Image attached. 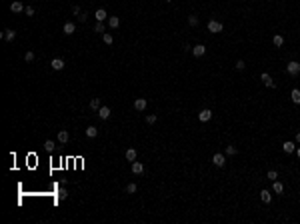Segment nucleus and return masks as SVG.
<instances>
[{"instance_id":"37","label":"nucleus","mask_w":300,"mask_h":224,"mask_svg":"<svg viewBox=\"0 0 300 224\" xmlns=\"http://www.w3.org/2000/svg\"><path fill=\"white\" fill-rule=\"evenodd\" d=\"M78 20H80V22H86V20H88V14H86V12H80V14H78Z\"/></svg>"},{"instance_id":"30","label":"nucleus","mask_w":300,"mask_h":224,"mask_svg":"<svg viewBox=\"0 0 300 224\" xmlns=\"http://www.w3.org/2000/svg\"><path fill=\"white\" fill-rule=\"evenodd\" d=\"M266 176H268V180H272V182H274V180L278 178V172H276V170H268V174H266Z\"/></svg>"},{"instance_id":"29","label":"nucleus","mask_w":300,"mask_h":224,"mask_svg":"<svg viewBox=\"0 0 300 224\" xmlns=\"http://www.w3.org/2000/svg\"><path fill=\"white\" fill-rule=\"evenodd\" d=\"M94 32H100V34H104V22H96V26H94Z\"/></svg>"},{"instance_id":"4","label":"nucleus","mask_w":300,"mask_h":224,"mask_svg":"<svg viewBox=\"0 0 300 224\" xmlns=\"http://www.w3.org/2000/svg\"><path fill=\"white\" fill-rule=\"evenodd\" d=\"M212 164H214V166H224V164H226V156H224V154H214V156H212Z\"/></svg>"},{"instance_id":"21","label":"nucleus","mask_w":300,"mask_h":224,"mask_svg":"<svg viewBox=\"0 0 300 224\" xmlns=\"http://www.w3.org/2000/svg\"><path fill=\"white\" fill-rule=\"evenodd\" d=\"M96 134H98V128H96V126H88V128H86V136H88V138H94Z\"/></svg>"},{"instance_id":"31","label":"nucleus","mask_w":300,"mask_h":224,"mask_svg":"<svg viewBox=\"0 0 300 224\" xmlns=\"http://www.w3.org/2000/svg\"><path fill=\"white\" fill-rule=\"evenodd\" d=\"M58 200H64V198H66V196H68V192L66 190H64V188H60V190H58Z\"/></svg>"},{"instance_id":"36","label":"nucleus","mask_w":300,"mask_h":224,"mask_svg":"<svg viewBox=\"0 0 300 224\" xmlns=\"http://www.w3.org/2000/svg\"><path fill=\"white\" fill-rule=\"evenodd\" d=\"M236 68H238V70H244V68H246V62H244V60H238V62H236Z\"/></svg>"},{"instance_id":"28","label":"nucleus","mask_w":300,"mask_h":224,"mask_svg":"<svg viewBox=\"0 0 300 224\" xmlns=\"http://www.w3.org/2000/svg\"><path fill=\"white\" fill-rule=\"evenodd\" d=\"M236 152H238V150H236V146H232V144H228V146H226V154H228V156H234Z\"/></svg>"},{"instance_id":"39","label":"nucleus","mask_w":300,"mask_h":224,"mask_svg":"<svg viewBox=\"0 0 300 224\" xmlns=\"http://www.w3.org/2000/svg\"><path fill=\"white\" fill-rule=\"evenodd\" d=\"M296 156H298V160H300V148H296Z\"/></svg>"},{"instance_id":"11","label":"nucleus","mask_w":300,"mask_h":224,"mask_svg":"<svg viewBox=\"0 0 300 224\" xmlns=\"http://www.w3.org/2000/svg\"><path fill=\"white\" fill-rule=\"evenodd\" d=\"M50 66H52V70H62V68H64V60H62V58H54V60L50 62Z\"/></svg>"},{"instance_id":"13","label":"nucleus","mask_w":300,"mask_h":224,"mask_svg":"<svg viewBox=\"0 0 300 224\" xmlns=\"http://www.w3.org/2000/svg\"><path fill=\"white\" fill-rule=\"evenodd\" d=\"M260 200H262V202H266V204H270V202H272V194H270V190H260Z\"/></svg>"},{"instance_id":"17","label":"nucleus","mask_w":300,"mask_h":224,"mask_svg":"<svg viewBox=\"0 0 300 224\" xmlns=\"http://www.w3.org/2000/svg\"><path fill=\"white\" fill-rule=\"evenodd\" d=\"M108 26H110V28H118V26H120V18H118V16H110V18H108Z\"/></svg>"},{"instance_id":"6","label":"nucleus","mask_w":300,"mask_h":224,"mask_svg":"<svg viewBox=\"0 0 300 224\" xmlns=\"http://www.w3.org/2000/svg\"><path fill=\"white\" fill-rule=\"evenodd\" d=\"M94 18H96V22H104V20H108V14H106L104 8H98L94 12Z\"/></svg>"},{"instance_id":"16","label":"nucleus","mask_w":300,"mask_h":224,"mask_svg":"<svg viewBox=\"0 0 300 224\" xmlns=\"http://www.w3.org/2000/svg\"><path fill=\"white\" fill-rule=\"evenodd\" d=\"M10 10L18 14V12H24V6H22V2H18V0H16V2H12V4H10Z\"/></svg>"},{"instance_id":"15","label":"nucleus","mask_w":300,"mask_h":224,"mask_svg":"<svg viewBox=\"0 0 300 224\" xmlns=\"http://www.w3.org/2000/svg\"><path fill=\"white\" fill-rule=\"evenodd\" d=\"M132 172H134V174H142V172H144V164L134 160V162H132Z\"/></svg>"},{"instance_id":"34","label":"nucleus","mask_w":300,"mask_h":224,"mask_svg":"<svg viewBox=\"0 0 300 224\" xmlns=\"http://www.w3.org/2000/svg\"><path fill=\"white\" fill-rule=\"evenodd\" d=\"M24 14L26 16H34V8L32 6H26V8H24Z\"/></svg>"},{"instance_id":"20","label":"nucleus","mask_w":300,"mask_h":224,"mask_svg":"<svg viewBox=\"0 0 300 224\" xmlns=\"http://www.w3.org/2000/svg\"><path fill=\"white\" fill-rule=\"evenodd\" d=\"M284 152H286V154H292V152H296V146H294V142H284Z\"/></svg>"},{"instance_id":"27","label":"nucleus","mask_w":300,"mask_h":224,"mask_svg":"<svg viewBox=\"0 0 300 224\" xmlns=\"http://www.w3.org/2000/svg\"><path fill=\"white\" fill-rule=\"evenodd\" d=\"M90 108L92 110H98L100 108V98H92V100H90Z\"/></svg>"},{"instance_id":"35","label":"nucleus","mask_w":300,"mask_h":224,"mask_svg":"<svg viewBox=\"0 0 300 224\" xmlns=\"http://www.w3.org/2000/svg\"><path fill=\"white\" fill-rule=\"evenodd\" d=\"M146 122L148 124H154V122H156V114H148L146 116Z\"/></svg>"},{"instance_id":"24","label":"nucleus","mask_w":300,"mask_h":224,"mask_svg":"<svg viewBox=\"0 0 300 224\" xmlns=\"http://www.w3.org/2000/svg\"><path fill=\"white\" fill-rule=\"evenodd\" d=\"M136 190H138V186L134 184V182H130V184L126 186V194H134V192H136Z\"/></svg>"},{"instance_id":"33","label":"nucleus","mask_w":300,"mask_h":224,"mask_svg":"<svg viewBox=\"0 0 300 224\" xmlns=\"http://www.w3.org/2000/svg\"><path fill=\"white\" fill-rule=\"evenodd\" d=\"M24 60H26V62H32L34 60V52H32V50H28V52L24 54Z\"/></svg>"},{"instance_id":"5","label":"nucleus","mask_w":300,"mask_h":224,"mask_svg":"<svg viewBox=\"0 0 300 224\" xmlns=\"http://www.w3.org/2000/svg\"><path fill=\"white\" fill-rule=\"evenodd\" d=\"M110 114H112V110H110L108 106H100V108H98V116H100L102 120H108Z\"/></svg>"},{"instance_id":"26","label":"nucleus","mask_w":300,"mask_h":224,"mask_svg":"<svg viewBox=\"0 0 300 224\" xmlns=\"http://www.w3.org/2000/svg\"><path fill=\"white\" fill-rule=\"evenodd\" d=\"M272 42H274V46H282V44H284V38H282L280 34H276V36L272 38Z\"/></svg>"},{"instance_id":"23","label":"nucleus","mask_w":300,"mask_h":224,"mask_svg":"<svg viewBox=\"0 0 300 224\" xmlns=\"http://www.w3.org/2000/svg\"><path fill=\"white\" fill-rule=\"evenodd\" d=\"M102 40H104V44H108V46H110L112 42H114V38H112V34H108V32H104V34H102Z\"/></svg>"},{"instance_id":"25","label":"nucleus","mask_w":300,"mask_h":224,"mask_svg":"<svg viewBox=\"0 0 300 224\" xmlns=\"http://www.w3.org/2000/svg\"><path fill=\"white\" fill-rule=\"evenodd\" d=\"M272 190H274V192H278V194H282V190H284V186H282V184H280L278 180H274V186H272Z\"/></svg>"},{"instance_id":"38","label":"nucleus","mask_w":300,"mask_h":224,"mask_svg":"<svg viewBox=\"0 0 300 224\" xmlns=\"http://www.w3.org/2000/svg\"><path fill=\"white\" fill-rule=\"evenodd\" d=\"M80 12H82V10H80V6H78V4H76V6H72V14H76V16H78Z\"/></svg>"},{"instance_id":"32","label":"nucleus","mask_w":300,"mask_h":224,"mask_svg":"<svg viewBox=\"0 0 300 224\" xmlns=\"http://www.w3.org/2000/svg\"><path fill=\"white\" fill-rule=\"evenodd\" d=\"M188 24H190V26H196V24H198V16H188Z\"/></svg>"},{"instance_id":"22","label":"nucleus","mask_w":300,"mask_h":224,"mask_svg":"<svg viewBox=\"0 0 300 224\" xmlns=\"http://www.w3.org/2000/svg\"><path fill=\"white\" fill-rule=\"evenodd\" d=\"M44 148H46L48 152H54V150H56V142H54V140H46V142H44Z\"/></svg>"},{"instance_id":"40","label":"nucleus","mask_w":300,"mask_h":224,"mask_svg":"<svg viewBox=\"0 0 300 224\" xmlns=\"http://www.w3.org/2000/svg\"><path fill=\"white\" fill-rule=\"evenodd\" d=\"M296 142H298V144H300V132H298V134H296Z\"/></svg>"},{"instance_id":"2","label":"nucleus","mask_w":300,"mask_h":224,"mask_svg":"<svg viewBox=\"0 0 300 224\" xmlns=\"http://www.w3.org/2000/svg\"><path fill=\"white\" fill-rule=\"evenodd\" d=\"M222 22H218V20H210L208 22V32H212V34H218V32H222Z\"/></svg>"},{"instance_id":"7","label":"nucleus","mask_w":300,"mask_h":224,"mask_svg":"<svg viewBox=\"0 0 300 224\" xmlns=\"http://www.w3.org/2000/svg\"><path fill=\"white\" fill-rule=\"evenodd\" d=\"M2 38H4L6 42H12V40L16 38V32H14V30H12V28H6L4 32H2Z\"/></svg>"},{"instance_id":"3","label":"nucleus","mask_w":300,"mask_h":224,"mask_svg":"<svg viewBox=\"0 0 300 224\" xmlns=\"http://www.w3.org/2000/svg\"><path fill=\"white\" fill-rule=\"evenodd\" d=\"M210 118H212V110L204 108V110H200V112H198V120H200V122H208Z\"/></svg>"},{"instance_id":"9","label":"nucleus","mask_w":300,"mask_h":224,"mask_svg":"<svg viewBox=\"0 0 300 224\" xmlns=\"http://www.w3.org/2000/svg\"><path fill=\"white\" fill-rule=\"evenodd\" d=\"M192 54H194V56H204V54H206L204 44H196V46L192 48Z\"/></svg>"},{"instance_id":"14","label":"nucleus","mask_w":300,"mask_h":224,"mask_svg":"<svg viewBox=\"0 0 300 224\" xmlns=\"http://www.w3.org/2000/svg\"><path fill=\"white\" fill-rule=\"evenodd\" d=\"M68 138H70V134H68L66 130H58V142H60V144L68 142Z\"/></svg>"},{"instance_id":"19","label":"nucleus","mask_w":300,"mask_h":224,"mask_svg":"<svg viewBox=\"0 0 300 224\" xmlns=\"http://www.w3.org/2000/svg\"><path fill=\"white\" fill-rule=\"evenodd\" d=\"M290 98H292L294 104H300V90H298V88H294V90L290 92Z\"/></svg>"},{"instance_id":"18","label":"nucleus","mask_w":300,"mask_h":224,"mask_svg":"<svg viewBox=\"0 0 300 224\" xmlns=\"http://www.w3.org/2000/svg\"><path fill=\"white\" fill-rule=\"evenodd\" d=\"M124 156H126V160H130V162H134V160H136V150H134V148H128Z\"/></svg>"},{"instance_id":"10","label":"nucleus","mask_w":300,"mask_h":224,"mask_svg":"<svg viewBox=\"0 0 300 224\" xmlns=\"http://www.w3.org/2000/svg\"><path fill=\"white\" fill-rule=\"evenodd\" d=\"M74 30H76L74 22H66V24H64V28H62V32L66 34V36H70V34H74Z\"/></svg>"},{"instance_id":"12","label":"nucleus","mask_w":300,"mask_h":224,"mask_svg":"<svg viewBox=\"0 0 300 224\" xmlns=\"http://www.w3.org/2000/svg\"><path fill=\"white\" fill-rule=\"evenodd\" d=\"M260 78H262V82H264V86H268V88H274V86H276V84H274V80L270 78V74H266V72H264Z\"/></svg>"},{"instance_id":"8","label":"nucleus","mask_w":300,"mask_h":224,"mask_svg":"<svg viewBox=\"0 0 300 224\" xmlns=\"http://www.w3.org/2000/svg\"><path fill=\"white\" fill-rule=\"evenodd\" d=\"M146 104H148V102L144 100V98H136V100H134V110L142 112V110H146Z\"/></svg>"},{"instance_id":"1","label":"nucleus","mask_w":300,"mask_h":224,"mask_svg":"<svg viewBox=\"0 0 300 224\" xmlns=\"http://www.w3.org/2000/svg\"><path fill=\"white\" fill-rule=\"evenodd\" d=\"M286 70H288L290 76H298L300 74V62H296V60L288 62V64H286Z\"/></svg>"}]
</instances>
